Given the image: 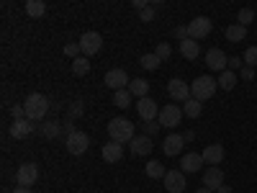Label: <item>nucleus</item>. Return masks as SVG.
I'll list each match as a JSON object with an SVG mask.
<instances>
[{
	"label": "nucleus",
	"mask_w": 257,
	"mask_h": 193,
	"mask_svg": "<svg viewBox=\"0 0 257 193\" xmlns=\"http://www.w3.org/2000/svg\"><path fill=\"white\" fill-rule=\"evenodd\" d=\"M216 90H219V80H213L211 75H201V77H196L190 82V95L196 98V101H208V98H213L216 95Z\"/></svg>",
	"instance_id": "nucleus-1"
},
{
	"label": "nucleus",
	"mask_w": 257,
	"mask_h": 193,
	"mask_svg": "<svg viewBox=\"0 0 257 193\" xmlns=\"http://www.w3.org/2000/svg\"><path fill=\"white\" fill-rule=\"evenodd\" d=\"M24 111H26V119H31L34 124L41 121L49 111V98L41 95V93H31L26 101H24Z\"/></svg>",
	"instance_id": "nucleus-2"
},
{
	"label": "nucleus",
	"mask_w": 257,
	"mask_h": 193,
	"mask_svg": "<svg viewBox=\"0 0 257 193\" xmlns=\"http://www.w3.org/2000/svg\"><path fill=\"white\" fill-rule=\"evenodd\" d=\"M108 134H111V142H118V144H123V142H132L137 134H134V124L128 121V119H111L108 121Z\"/></svg>",
	"instance_id": "nucleus-3"
},
{
	"label": "nucleus",
	"mask_w": 257,
	"mask_h": 193,
	"mask_svg": "<svg viewBox=\"0 0 257 193\" xmlns=\"http://www.w3.org/2000/svg\"><path fill=\"white\" fill-rule=\"evenodd\" d=\"M64 144H67V152L70 155H85L90 147V137L80 132V129H75L72 134H67V139H64Z\"/></svg>",
	"instance_id": "nucleus-4"
},
{
	"label": "nucleus",
	"mask_w": 257,
	"mask_h": 193,
	"mask_svg": "<svg viewBox=\"0 0 257 193\" xmlns=\"http://www.w3.org/2000/svg\"><path fill=\"white\" fill-rule=\"evenodd\" d=\"M211 29H213V24H211V18H206V16H196L188 24V39H193V41H201V39H206L208 34H211Z\"/></svg>",
	"instance_id": "nucleus-5"
},
{
	"label": "nucleus",
	"mask_w": 257,
	"mask_h": 193,
	"mask_svg": "<svg viewBox=\"0 0 257 193\" xmlns=\"http://www.w3.org/2000/svg\"><path fill=\"white\" fill-rule=\"evenodd\" d=\"M183 116H185V114H183L180 106L167 103V106H162V109H160V119H157V121H160V126H165V129H175Z\"/></svg>",
	"instance_id": "nucleus-6"
},
{
	"label": "nucleus",
	"mask_w": 257,
	"mask_h": 193,
	"mask_svg": "<svg viewBox=\"0 0 257 193\" xmlns=\"http://www.w3.org/2000/svg\"><path fill=\"white\" fill-rule=\"evenodd\" d=\"M100 47H103V36H100L98 31H85V34L80 36V49H82V57H93V54H98V52H100Z\"/></svg>",
	"instance_id": "nucleus-7"
},
{
	"label": "nucleus",
	"mask_w": 257,
	"mask_h": 193,
	"mask_svg": "<svg viewBox=\"0 0 257 193\" xmlns=\"http://www.w3.org/2000/svg\"><path fill=\"white\" fill-rule=\"evenodd\" d=\"M36 178H39V165H36V162H24V165L16 170V183H18L21 188L34 185Z\"/></svg>",
	"instance_id": "nucleus-8"
},
{
	"label": "nucleus",
	"mask_w": 257,
	"mask_h": 193,
	"mask_svg": "<svg viewBox=\"0 0 257 193\" xmlns=\"http://www.w3.org/2000/svg\"><path fill=\"white\" fill-rule=\"evenodd\" d=\"M206 67L221 75V72L229 67V57H226L219 47H213V49H208V52H206Z\"/></svg>",
	"instance_id": "nucleus-9"
},
{
	"label": "nucleus",
	"mask_w": 257,
	"mask_h": 193,
	"mask_svg": "<svg viewBox=\"0 0 257 193\" xmlns=\"http://www.w3.org/2000/svg\"><path fill=\"white\" fill-rule=\"evenodd\" d=\"M167 93H170V98H173V101H180V103H185L188 98H193L190 95V85L185 80H180V77H173V80L167 82Z\"/></svg>",
	"instance_id": "nucleus-10"
},
{
	"label": "nucleus",
	"mask_w": 257,
	"mask_h": 193,
	"mask_svg": "<svg viewBox=\"0 0 257 193\" xmlns=\"http://www.w3.org/2000/svg\"><path fill=\"white\" fill-rule=\"evenodd\" d=\"M167 193H183L185 190V173L183 170H167V175L162 178Z\"/></svg>",
	"instance_id": "nucleus-11"
},
{
	"label": "nucleus",
	"mask_w": 257,
	"mask_h": 193,
	"mask_svg": "<svg viewBox=\"0 0 257 193\" xmlns=\"http://www.w3.org/2000/svg\"><path fill=\"white\" fill-rule=\"evenodd\" d=\"M128 75H126V70H121V67H116V70H108L105 72V85L116 93V90H126L128 88Z\"/></svg>",
	"instance_id": "nucleus-12"
},
{
	"label": "nucleus",
	"mask_w": 257,
	"mask_h": 193,
	"mask_svg": "<svg viewBox=\"0 0 257 193\" xmlns=\"http://www.w3.org/2000/svg\"><path fill=\"white\" fill-rule=\"evenodd\" d=\"M137 114L144 119V121H155L157 116H160V106H157V101L155 98H142V101H137Z\"/></svg>",
	"instance_id": "nucleus-13"
},
{
	"label": "nucleus",
	"mask_w": 257,
	"mask_h": 193,
	"mask_svg": "<svg viewBox=\"0 0 257 193\" xmlns=\"http://www.w3.org/2000/svg\"><path fill=\"white\" fill-rule=\"evenodd\" d=\"M221 185H224V170H221L219 165L208 167L206 173H203V188H208V190H219Z\"/></svg>",
	"instance_id": "nucleus-14"
},
{
	"label": "nucleus",
	"mask_w": 257,
	"mask_h": 193,
	"mask_svg": "<svg viewBox=\"0 0 257 193\" xmlns=\"http://www.w3.org/2000/svg\"><path fill=\"white\" fill-rule=\"evenodd\" d=\"M185 147V139H183V134H167L165 139H162V152L167 155V157H175V155H180V149Z\"/></svg>",
	"instance_id": "nucleus-15"
},
{
	"label": "nucleus",
	"mask_w": 257,
	"mask_h": 193,
	"mask_svg": "<svg viewBox=\"0 0 257 193\" xmlns=\"http://www.w3.org/2000/svg\"><path fill=\"white\" fill-rule=\"evenodd\" d=\"M224 144H208L206 149H203V152H201V157H203V162L206 165H221V160H224Z\"/></svg>",
	"instance_id": "nucleus-16"
},
{
	"label": "nucleus",
	"mask_w": 257,
	"mask_h": 193,
	"mask_svg": "<svg viewBox=\"0 0 257 193\" xmlns=\"http://www.w3.org/2000/svg\"><path fill=\"white\" fill-rule=\"evenodd\" d=\"M201 165H203L201 152H188V155H183V157H180V170H183L185 175H188V173H198Z\"/></svg>",
	"instance_id": "nucleus-17"
},
{
	"label": "nucleus",
	"mask_w": 257,
	"mask_h": 193,
	"mask_svg": "<svg viewBox=\"0 0 257 193\" xmlns=\"http://www.w3.org/2000/svg\"><path fill=\"white\" fill-rule=\"evenodd\" d=\"M31 132H34V121L31 119H16L11 124V137L13 139H26Z\"/></svg>",
	"instance_id": "nucleus-18"
},
{
	"label": "nucleus",
	"mask_w": 257,
	"mask_h": 193,
	"mask_svg": "<svg viewBox=\"0 0 257 193\" xmlns=\"http://www.w3.org/2000/svg\"><path fill=\"white\" fill-rule=\"evenodd\" d=\"M149 152H152V139H149L147 134H139V137L132 139V155L144 157V155H149Z\"/></svg>",
	"instance_id": "nucleus-19"
},
{
	"label": "nucleus",
	"mask_w": 257,
	"mask_h": 193,
	"mask_svg": "<svg viewBox=\"0 0 257 193\" xmlns=\"http://www.w3.org/2000/svg\"><path fill=\"white\" fill-rule=\"evenodd\" d=\"M103 160L105 162H121V157H123V147L118 144V142H108V144H103Z\"/></svg>",
	"instance_id": "nucleus-20"
},
{
	"label": "nucleus",
	"mask_w": 257,
	"mask_h": 193,
	"mask_svg": "<svg viewBox=\"0 0 257 193\" xmlns=\"http://www.w3.org/2000/svg\"><path fill=\"white\" fill-rule=\"evenodd\" d=\"M128 93H132L137 101L147 98V95H149V82H147V80H142V77L132 80V82H128Z\"/></svg>",
	"instance_id": "nucleus-21"
},
{
	"label": "nucleus",
	"mask_w": 257,
	"mask_h": 193,
	"mask_svg": "<svg viewBox=\"0 0 257 193\" xmlns=\"http://www.w3.org/2000/svg\"><path fill=\"white\" fill-rule=\"evenodd\" d=\"M144 173H147V178H152V180H162L167 175V170H165V165H160V160H149L144 165Z\"/></svg>",
	"instance_id": "nucleus-22"
},
{
	"label": "nucleus",
	"mask_w": 257,
	"mask_h": 193,
	"mask_svg": "<svg viewBox=\"0 0 257 193\" xmlns=\"http://www.w3.org/2000/svg\"><path fill=\"white\" fill-rule=\"evenodd\" d=\"M180 54L185 59H196L201 54V47H198V41H193V39H183L180 41Z\"/></svg>",
	"instance_id": "nucleus-23"
},
{
	"label": "nucleus",
	"mask_w": 257,
	"mask_h": 193,
	"mask_svg": "<svg viewBox=\"0 0 257 193\" xmlns=\"http://www.w3.org/2000/svg\"><path fill=\"white\" fill-rule=\"evenodd\" d=\"M201 111H203V103L196 101V98H188V101L183 103V114H185L188 119H198Z\"/></svg>",
	"instance_id": "nucleus-24"
},
{
	"label": "nucleus",
	"mask_w": 257,
	"mask_h": 193,
	"mask_svg": "<svg viewBox=\"0 0 257 193\" xmlns=\"http://www.w3.org/2000/svg\"><path fill=\"white\" fill-rule=\"evenodd\" d=\"M39 132H41V137L54 139V137L62 134V124H59V121H44V124L39 126Z\"/></svg>",
	"instance_id": "nucleus-25"
},
{
	"label": "nucleus",
	"mask_w": 257,
	"mask_h": 193,
	"mask_svg": "<svg viewBox=\"0 0 257 193\" xmlns=\"http://www.w3.org/2000/svg\"><path fill=\"white\" fill-rule=\"evenodd\" d=\"M237 72H231V70H224L221 75H219V88L221 90H234L237 88Z\"/></svg>",
	"instance_id": "nucleus-26"
},
{
	"label": "nucleus",
	"mask_w": 257,
	"mask_h": 193,
	"mask_svg": "<svg viewBox=\"0 0 257 193\" xmlns=\"http://www.w3.org/2000/svg\"><path fill=\"white\" fill-rule=\"evenodd\" d=\"M226 39L231 41V44H239V41L247 39V29L239 26V24H231V26L226 29Z\"/></svg>",
	"instance_id": "nucleus-27"
},
{
	"label": "nucleus",
	"mask_w": 257,
	"mask_h": 193,
	"mask_svg": "<svg viewBox=\"0 0 257 193\" xmlns=\"http://www.w3.org/2000/svg\"><path fill=\"white\" fill-rule=\"evenodd\" d=\"M26 13L31 18H41L47 13V3H44V0H26Z\"/></svg>",
	"instance_id": "nucleus-28"
},
{
	"label": "nucleus",
	"mask_w": 257,
	"mask_h": 193,
	"mask_svg": "<svg viewBox=\"0 0 257 193\" xmlns=\"http://www.w3.org/2000/svg\"><path fill=\"white\" fill-rule=\"evenodd\" d=\"M72 72H75L77 77L88 75V72H90V59H88V57H77V59H72Z\"/></svg>",
	"instance_id": "nucleus-29"
},
{
	"label": "nucleus",
	"mask_w": 257,
	"mask_h": 193,
	"mask_svg": "<svg viewBox=\"0 0 257 193\" xmlns=\"http://www.w3.org/2000/svg\"><path fill=\"white\" fill-rule=\"evenodd\" d=\"M132 98H134V95L128 93V88H126V90H116V93H113V103L118 106V109H128V106H132Z\"/></svg>",
	"instance_id": "nucleus-30"
},
{
	"label": "nucleus",
	"mask_w": 257,
	"mask_h": 193,
	"mask_svg": "<svg viewBox=\"0 0 257 193\" xmlns=\"http://www.w3.org/2000/svg\"><path fill=\"white\" fill-rule=\"evenodd\" d=\"M160 62H162V59H160L155 52H152V54H142V57H139V64H142L144 70H157V67H160Z\"/></svg>",
	"instance_id": "nucleus-31"
},
{
	"label": "nucleus",
	"mask_w": 257,
	"mask_h": 193,
	"mask_svg": "<svg viewBox=\"0 0 257 193\" xmlns=\"http://www.w3.org/2000/svg\"><path fill=\"white\" fill-rule=\"evenodd\" d=\"M252 21H254V11H252V8H242V11L237 13V24H239V26H244V29H247V26L252 24Z\"/></svg>",
	"instance_id": "nucleus-32"
},
{
	"label": "nucleus",
	"mask_w": 257,
	"mask_h": 193,
	"mask_svg": "<svg viewBox=\"0 0 257 193\" xmlns=\"http://www.w3.org/2000/svg\"><path fill=\"white\" fill-rule=\"evenodd\" d=\"M155 54H157V57H160V59L165 62V59H167L170 54H173V47H170L167 41H160V44H157V49H155Z\"/></svg>",
	"instance_id": "nucleus-33"
},
{
	"label": "nucleus",
	"mask_w": 257,
	"mask_h": 193,
	"mask_svg": "<svg viewBox=\"0 0 257 193\" xmlns=\"http://www.w3.org/2000/svg\"><path fill=\"white\" fill-rule=\"evenodd\" d=\"M244 64H247V67H254V70H257V47H249V49L244 52Z\"/></svg>",
	"instance_id": "nucleus-34"
},
{
	"label": "nucleus",
	"mask_w": 257,
	"mask_h": 193,
	"mask_svg": "<svg viewBox=\"0 0 257 193\" xmlns=\"http://www.w3.org/2000/svg\"><path fill=\"white\" fill-rule=\"evenodd\" d=\"M64 54H67V57H72V59H77V57L82 54V49H80V41H72V44H67V47H64Z\"/></svg>",
	"instance_id": "nucleus-35"
},
{
	"label": "nucleus",
	"mask_w": 257,
	"mask_h": 193,
	"mask_svg": "<svg viewBox=\"0 0 257 193\" xmlns=\"http://www.w3.org/2000/svg\"><path fill=\"white\" fill-rule=\"evenodd\" d=\"M155 11H157V3H149L144 11H139V18L142 21H152L155 18Z\"/></svg>",
	"instance_id": "nucleus-36"
},
{
	"label": "nucleus",
	"mask_w": 257,
	"mask_h": 193,
	"mask_svg": "<svg viewBox=\"0 0 257 193\" xmlns=\"http://www.w3.org/2000/svg\"><path fill=\"white\" fill-rule=\"evenodd\" d=\"M244 67V59L242 57H229V70L234 72V70H242Z\"/></svg>",
	"instance_id": "nucleus-37"
},
{
	"label": "nucleus",
	"mask_w": 257,
	"mask_h": 193,
	"mask_svg": "<svg viewBox=\"0 0 257 193\" xmlns=\"http://www.w3.org/2000/svg\"><path fill=\"white\" fill-rule=\"evenodd\" d=\"M11 116H13V121H16V119H26L24 106H11Z\"/></svg>",
	"instance_id": "nucleus-38"
},
{
	"label": "nucleus",
	"mask_w": 257,
	"mask_h": 193,
	"mask_svg": "<svg viewBox=\"0 0 257 193\" xmlns=\"http://www.w3.org/2000/svg\"><path fill=\"white\" fill-rule=\"evenodd\" d=\"M254 77H257V70L244 64V67H242V80H254Z\"/></svg>",
	"instance_id": "nucleus-39"
},
{
	"label": "nucleus",
	"mask_w": 257,
	"mask_h": 193,
	"mask_svg": "<svg viewBox=\"0 0 257 193\" xmlns=\"http://www.w3.org/2000/svg\"><path fill=\"white\" fill-rule=\"evenodd\" d=\"M157 129H160V121H144V132H147V137H149V134H155Z\"/></svg>",
	"instance_id": "nucleus-40"
},
{
	"label": "nucleus",
	"mask_w": 257,
	"mask_h": 193,
	"mask_svg": "<svg viewBox=\"0 0 257 193\" xmlns=\"http://www.w3.org/2000/svg\"><path fill=\"white\" fill-rule=\"evenodd\" d=\"M70 114H72V116H80V114H82V101H80V98L70 106Z\"/></svg>",
	"instance_id": "nucleus-41"
},
{
	"label": "nucleus",
	"mask_w": 257,
	"mask_h": 193,
	"mask_svg": "<svg viewBox=\"0 0 257 193\" xmlns=\"http://www.w3.org/2000/svg\"><path fill=\"white\" fill-rule=\"evenodd\" d=\"M175 36H178L180 41H183V39H188V26H178V29H175Z\"/></svg>",
	"instance_id": "nucleus-42"
},
{
	"label": "nucleus",
	"mask_w": 257,
	"mask_h": 193,
	"mask_svg": "<svg viewBox=\"0 0 257 193\" xmlns=\"http://www.w3.org/2000/svg\"><path fill=\"white\" fill-rule=\"evenodd\" d=\"M132 6H134L137 11H144V8H147L149 3H147V0H134V3H132Z\"/></svg>",
	"instance_id": "nucleus-43"
},
{
	"label": "nucleus",
	"mask_w": 257,
	"mask_h": 193,
	"mask_svg": "<svg viewBox=\"0 0 257 193\" xmlns=\"http://www.w3.org/2000/svg\"><path fill=\"white\" fill-rule=\"evenodd\" d=\"M183 139H185V142H193V139H196V132H185Z\"/></svg>",
	"instance_id": "nucleus-44"
},
{
	"label": "nucleus",
	"mask_w": 257,
	"mask_h": 193,
	"mask_svg": "<svg viewBox=\"0 0 257 193\" xmlns=\"http://www.w3.org/2000/svg\"><path fill=\"white\" fill-rule=\"evenodd\" d=\"M13 193H31V188H21V185H18V188H16Z\"/></svg>",
	"instance_id": "nucleus-45"
},
{
	"label": "nucleus",
	"mask_w": 257,
	"mask_h": 193,
	"mask_svg": "<svg viewBox=\"0 0 257 193\" xmlns=\"http://www.w3.org/2000/svg\"><path fill=\"white\" fill-rule=\"evenodd\" d=\"M219 193H231V188H229V185H221V188H219Z\"/></svg>",
	"instance_id": "nucleus-46"
},
{
	"label": "nucleus",
	"mask_w": 257,
	"mask_h": 193,
	"mask_svg": "<svg viewBox=\"0 0 257 193\" xmlns=\"http://www.w3.org/2000/svg\"><path fill=\"white\" fill-rule=\"evenodd\" d=\"M196 193H213V190H208V188H198Z\"/></svg>",
	"instance_id": "nucleus-47"
}]
</instances>
